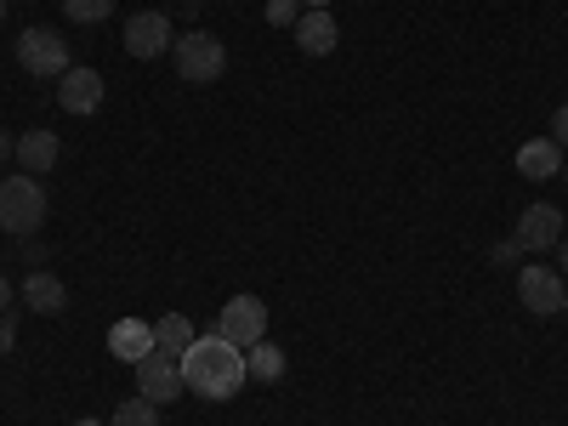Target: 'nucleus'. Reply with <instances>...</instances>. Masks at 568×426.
Instances as JSON below:
<instances>
[{
	"mask_svg": "<svg viewBox=\"0 0 568 426\" xmlns=\"http://www.w3.org/2000/svg\"><path fill=\"white\" fill-rule=\"evenodd\" d=\"M176 364H182V382H187V393H194V398H211V404L240 398V387L251 382V369H245V347L222 342L216 329H211V336H200V342L187 347Z\"/></svg>",
	"mask_w": 568,
	"mask_h": 426,
	"instance_id": "f257e3e1",
	"label": "nucleus"
},
{
	"mask_svg": "<svg viewBox=\"0 0 568 426\" xmlns=\"http://www.w3.org/2000/svg\"><path fill=\"white\" fill-rule=\"evenodd\" d=\"M45 222V187L40 176H7L0 182V227L12 240H29V233Z\"/></svg>",
	"mask_w": 568,
	"mask_h": 426,
	"instance_id": "f03ea898",
	"label": "nucleus"
},
{
	"mask_svg": "<svg viewBox=\"0 0 568 426\" xmlns=\"http://www.w3.org/2000/svg\"><path fill=\"white\" fill-rule=\"evenodd\" d=\"M171 58H176V80H187V85H211V80H222V69H227V45L216 40V34H176L171 40Z\"/></svg>",
	"mask_w": 568,
	"mask_h": 426,
	"instance_id": "7ed1b4c3",
	"label": "nucleus"
},
{
	"mask_svg": "<svg viewBox=\"0 0 568 426\" xmlns=\"http://www.w3.org/2000/svg\"><path fill=\"white\" fill-rule=\"evenodd\" d=\"M18 63H23L29 74H40V80H63V74L74 69L69 40H63L58 29H45V23H34V29L18 34Z\"/></svg>",
	"mask_w": 568,
	"mask_h": 426,
	"instance_id": "20e7f679",
	"label": "nucleus"
},
{
	"mask_svg": "<svg viewBox=\"0 0 568 426\" xmlns=\"http://www.w3.org/2000/svg\"><path fill=\"white\" fill-rule=\"evenodd\" d=\"M216 336L233 342V347L267 342V307H262V296H233V302L216 313Z\"/></svg>",
	"mask_w": 568,
	"mask_h": 426,
	"instance_id": "39448f33",
	"label": "nucleus"
},
{
	"mask_svg": "<svg viewBox=\"0 0 568 426\" xmlns=\"http://www.w3.org/2000/svg\"><path fill=\"white\" fill-rule=\"evenodd\" d=\"M136 393L149 398V404H171V398H182L187 393V382H182V364L171 358V353H149L136 364Z\"/></svg>",
	"mask_w": 568,
	"mask_h": 426,
	"instance_id": "423d86ee",
	"label": "nucleus"
},
{
	"mask_svg": "<svg viewBox=\"0 0 568 426\" xmlns=\"http://www.w3.org/2000/svg\"><path fill=\"white\" fill-rule=\"evenodd\" d=\"M517 296H524V307L529 313H562V296H568V284H562V273L557 267H524L517 273Z\"/></svg>",
	"mask_w": 568,
	"mask_h": 426,
	"instance_id": "0eeeda50",
	"label": "nucleus"
},
{
	"mask_svg": "<svg viewBox=\"0 0 568 426\" xmlns=\"http://www.w3.org/2000/svg\"><path fill=\"white\" fill-rule=\"evenodd\" d=\"M171 18L165 12H136L131 23H125V52L131 58H142V63H154L160 52H171Z\"/></svg>",
	"mask_w": 568,
	"mask_h": 426,
	"instance_id": "6e6552de",
	"label": "nucleus"
},
{
	"mask_svg": "<svg viewBox=\"0 0 568 426\" xmlns=\"http://www.w3.org/2000/svg\"><path fill=\"white\" fill-rule=\"evenodd\" d=\"M562 245V211L557 205H529L517 216V251H557Z\"/></svg>",
	"mask_w": 568,
	"mask_h": 426,
	"instance_id": "1a4fd4ad",
	"label": "nucleus"
},
{
	"mask_svg": "<svg viewBox=\"0 0 568 426\" xmlns=\"http://www.w3.org/2000/svg\"><path fill=\"white\" fill-rule=\"evenodd\" d=\"M58 103H63V114H91V109H103V74L74 63V69L58 80Z\"/></svg>",
	"mask_w": 568,
	"mask_h": 426,
	"instance_id": "9d476101",
	"label": "nucleus"
},
{
	"mask_svg": "<svg viewBox=\"0 0 568 426\" xmlns=\"http://www.w3.org/2000/svg\"><path fill=\"white\" fill-rule=\"evenodd\" d=\"M109 353L120 358V364H142V358H149L154 353V324H142V318H120L114 329H109Z\"/></svg>",
	"mask_w": 568,
	"mask_h": 426,
	"instance_id": "9b49d317",
	"label": "nucleus"
},
{
	"mask_svg": "<svg viewBox=\"0 0 568 426\" xmlns=\"http://www.w3.org/2000/svg\"><path fill=\"white\" fill-rule=\"evenodd\" d=\"M23 307H34V313H45V318H58V313L69 307L63 278H58V273H45V267H34V273L23 278Z\"/></svg>",
	"mask_w": 568,
	"mask_h": 426,
	"instance_id": "f8f14e48",
	"label": "nucleus"
},
{
	"mask_svg": "<svg viewBox=\"0 0 568 426\" xmlns=\"http://www.w3.org/2000/svg\"><path fill=\"white\" fill-rule=\"evenodd\" d=\"M291 34H296V45H302L307 58H329V52H336V40H342V34H336V18H329V12H302Z\"/></svg>",
	"mask_w": 568,
	"mask_h": 426,
	"instance_id": "ddd939ff",
	"label": "nucleus"
},
{
	"mask_svg": "<svg viewBox=\"0 0 568 426\" xmlns=\"http://www.w3.org/2000/svg\"><path fill=\"white\" fill-rule=\"evenodd\" d=\"M517 171H524L529 182H546V176L562 171V149H557L551 136H535V142H524V149H517Z\"/></svg>",
	"mask_w": 568,
	"mask_h": 426,
	"instance_id": "4468645a",
	"label": "nucleus"
},
{
	"mask_svg": "<svg viewBox=\"0 0 568 426\" xmlns=\"http://www.w3.org/2000/svg\"><path fill=\"white\" fill-rule=\"evenodd\" d=\"M18 165H23L29 176L52 171V165H58V131H23V136H18Z\"/></svg>",
	"mask_w": 568,
	"mask_h": 426,
	"instance_id": "2eb2a0df",
	"label": "nucleus"
},
{
	"mask_svg": "<svg viewBox=\"0 0 568 426\" xmlns=\"http://www.w3.org/2000/svg\"><path fill=\"white\" fill-rule=\"evenodd\" d=\"M194 342H200V336H194V324H187L182 313H165V318L154 324V347H160V353H171V358H182Z\"/></svg>",
	"mask_w": 568,
	"mask_h": 426,
	"instance_id": "dca6fc26",
	"label": "nucleus"
},
{
	"mask_svg": "<svg viewBox=\"0 0 568 426\" xmlns=\"http://www.w3.org/2000/svg\"><path fill=\"white\" fill-rule=\"evenodd\" d=\"M245 369H251V382H278L284 375V347H273V342L245 347Z\"/></svg>",
	"mask_w": 568,
	"mask_h": 426,
	"instance_id": "f3484780",
	"label": "nucleus"
},
{
	"mask_svg": "<svg viewBox=\"0 0 568 426\" xmlns=\"http://www.w3.org/2000/svg\"><path fill=\"white\" fill-rule=\"evenodd\" d=\"M109 426H160V404H149V398H125L120 409H114V420Z\"/></svg>",
	"mask_w": 568,
	"mask_h": 426,
	"instance_id": "a211bd4d",
	"label": "nucleus"
},
{
	"mask_svg": "<svg viewBox=\"0 0 568 426\" xmlns=\"http://www.w3.org/2000/svg\"><path fill=\"white\" fill-rule=\"evenodd\" d=\"M114 12V0H63V18L69 23H103Z\"/></svg>",
	"mask_w": 568,
	"mask_h": 426,
	"instance_id": "6ab92c4d",
	"label": "nucleus"
},
{
	"mask_svg": "<svg viewBox=\"0 0 568 426\" xmlns=\"http://www.w3.org/2000/svg\"><path fill=\"white\" fill-rule=\"evenodd\" d=\"M296 18H302V0H267V23L273 29H296Z\"/></svg>",
	"mask_w": 568,
	"mask_h": 426,
	"instance_id": "aec40b11",
	"label": "nucleus"
},
{
	"mask_svg": "<svg viewBox=\"0 0 568 426\" xmlns=\"http://www.w3.org/2000/svg\"><path fill=\"white\" fill-rule=\"evenodd\" d=\"M18 347V313H0V358Z\"/></svg>",
	"mask_w": 568,
	"mask_h": 426,
	"instance_id": "412c9836",
	"label": "nucleus"
},
{
	"mask_svg": "<svg viewBox=\"0 0 568 426\" xmlns=\"http://www.w3.org/2000/svg\"><path fill=\"white\" fill-rule=\"evenodd\" d=\"M551 142L568 149V103H557V114H551Z\"/></svg>",
	"mask_w": 568,
	"mask_h": 426,
	"instance_id": "4be33fe9",
	"label": "nucleus"
},
{
	"mask_svg": "<svg viewBox=\"0 0 568 426\" xmlns=\"http://www.w3.org/2000/svg\"><path fill=\"white\" fill-rule=\"evenodd\" d=\"M517 256H524V251H517V240H511V245H495V262H500V267H511Z\"/></svg>",
	"mask_w": 568,
	"mask_h": 426,
	"instance_id": "5701e85b",
	"label": "nucleus"
},
{
	"mask_svg": "<svg viewBox=\"0 0 568 426\" xmlns=\"http://www.w3.org/2000/svg\"><path fill=\"white\" fill-rule=\"evenodd\" d=\"M0 313H12V284L0 278Z\"/></svg>",
	"mask_w": 568,
	"mask_h": 426,
	"instance_id": "b1692460",
	"label": "nucleus"
},
{
	"mask_svg": "<svg viewBox=\"0 0 568 426\" xmlns=\"http://www.w3.org/2000/svg\"><path fill=\"white\" fill-rule=\"evenodd\" d=\"M557 273H562V278H568V240H562V245H557Z\"/></svg>",
	"mask_w": 568,
	"mask_h": 426,
	"instance_id": "393cba45",
	"label": "nucleus"
},
{
	"mask_svg": "<svg viewBox=\"0 0 568 426\" xmlns=\"http://www.w3.org/2000/svg\"><path fill=\"white\" fill-rule=\"evenodd\" d=\"M12 149H18V142H12V136H7V131H0V160H7V154H12Z\"/></svg>",
	"mask_w": 568,
	"mask_h": 426,
	"instance_id": "a878e982",
	"label": "nucleus"
},
{
	"mask_svg": "<svg viewBox=\"0 0 568 426\" xmlns=\"http://www.w3.org/2000/svg\"><path fill=\"white\" fill-rule=\"evenodd\" d=\"M302 7H307V12H329V0H302Z\"/></svg>",
	"mask_w": 568,
	"mask_h": 426,
	"instance_id": "bb28decb",
	"label": "nucleus"
},
{
	"mask_svg": "<svg viewBox=\"0 0 568 426\" xmlns=\"http://www.w3.org/2000/svg\"><path fill=\"white\" fill-rule=\"evenodd\" d=\"M74 426H103V420H74Z\"/></svg>",
	"mask_w": 568,
	"mask_h": 426,
	"instance_id": "cd10ccee",
	"label": "nucleus"
},
{
	"mask_svg": "<svg viewBox=\"0 0 568 426\" xmlns=\"http://www.w3.org/2000/svg\"><path fill=\"white\" fill-rule=\"evenodd\" d=\"M0 23H7V0H0Z\"/></svg>",
	"mask_w": 568,
	"mask_h": 426,
	"instance_id": "c85d7f7f",
	"label": "nucleus"
},
{
	"mask_svg": "<svg viewBox=\"0 0 568 426\" xmlns=\"http://www.w3.org/2000/svg\"><path fill=\"white\" fill-rule=\"evenodd\" d=\"M562 182H568V160H562Z\"/></svg>",
	"mask_w": 568,
	"mask_h": 426,
	"instance_id": "c756f323",
	"label": "nucleus"
},
{
	"mask_svg": "<svg viewBox=\"0 0 568 426\" xmlns=\"http://www.w3.org/2000/svg\"><path fill=\"white\" fill-rule=\"evenodd\" d=\"M562 313H568V296H562Z\"/></svg>",
	"mask_w": 568,
	"mask_h": 426,
	"instance_id": "7c9ffc66",
	"label": "nucleus"
}]
</instances>
